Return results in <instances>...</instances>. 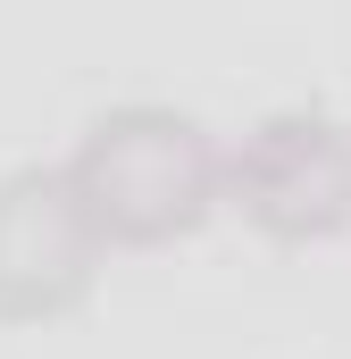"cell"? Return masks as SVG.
<instances>
[{"instance_id": "6da1fadb", "label": "cell", "mask_w": 351, "mask_h": 359, "mask_svg": "<svg viewBox=\"0 0 351 359\" xmlns=\"http://www.w3.org/2000/svg\"><path fill=\"white\" fill-rule=\"evenodd\" d=\"M59 176L100 251H159L218 209V134L168 100H117L84 126Z\"/></svg>"}, {"instance_id": "7a4b0ae2", "label": "cell", "mask_w": 351, "mask_h": 359, "mask_svg": "<svg viewBox=\"0 0 351 359\" xmlns=\"http://www.w3.org/2000/svg\"><path fill=\"white\" fill-rule=\"evenodd\" d=\"M218 201L243 209L267 243H335L351 226V126L310 100L267 109L234 151H218Z\"/></svg>"}, {"instance_id": "3957f363", "label": "cell", "mask_w": 351, "mask_h": 359, "mask_svg": "<svg viewBox=\"0 0 351 359\" xmlns=\"http://www.w3.org/2000/svg\"><path fill=\"white\" fill-rule=\"evenodd\" d=\"M100 243L59 168L25 159L0 176V326H51L100 284Z\"/></svg>"}]
</instances>
